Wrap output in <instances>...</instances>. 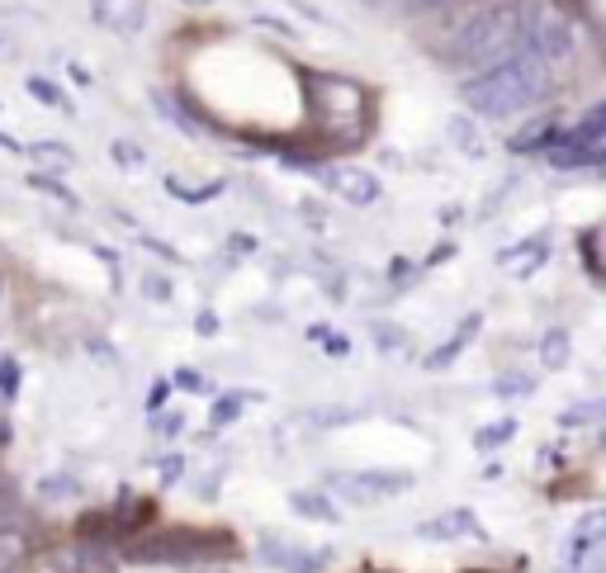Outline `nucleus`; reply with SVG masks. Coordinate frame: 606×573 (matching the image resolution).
<instances>
[{"mask_svg":"<svg viewBox=\"0 0 606 573\" xmlns=\"http://www.w3.org/2000/svg\"><path fill=\"white\" fill-rule=\"evenodd\" d=\"M545 157L559 171H602V148H583V142H568L564 133L555 138V148H545Z\"/></svg>","mask_w":606,"mask_h":573,"instance_id":"9","label":"nucleus"},{"mask_svg":"<svg viewBox=\"0 0 606 573\" xmlns=\"http://www.w3.org/2000/svg\"><path fill=\"white\" fill-rule=\"evenodd\" d=\"M238 413H242V393H233V399H219V403H213V426L238 422Z\"/></svg>","mask_w":606,"mask_h":573,"instance_id":"21","label":"nucleus"},{"mask_svg":"<svg viewBox=\"0 0 606 573\" xmlns=\"http://www.w3.org/2000/svg\"><path fill=\"white\" fill-rule=\"evenodd\" d=\"M290 503H294V512H303V516H317V522H336V507L327 503V497H317V493H294Z\"/></svg>","mask_w":606,"mask_h":573,"instance_id":"16","label":"nucleus"},{"mask_svg":"<svg viewBox=\"0 0 606 573\" xmlns=\"http://www.w3.org/2000/svg\"><path fill=\"white\" fill-rule=\"evenodd\" d=\"M549 91H555V67H549L541 52L522 48V52H512L507 62L469 77L459 86V100H465L478 119H516V114L536 110Z\"/></svg>","mask_w":606,"mask_h":573,"instance_id":"1","label":"nucleus"},{"mask_svg":"<svg viewBox=\"0 0 606 573\" xmlns=\"http://www.w3.org/2000/svg\"><path fill=\"white\" fill-rule=\"evenodd\" d=\"M564 138L568 142H583V148H602V104H593V110H587Z\"/></svg>","mask_w":606,"mask_h":573,"instance_id":"14","label":"nucleus"},{"mask_svg":"<svg viewBox=\"0 0 606 573\" xmlns=\"http://www.w3.org/2000/svg\"><path fill=\"white\" fill-rule=\"evenodd\" d=\"M474 573H478V569H474Z\"/></svg>","mask_w":606,"mask_h":573,"instance_id":"31","label":"nucleus"},{"mask_svg":"<svg viewBox=\"0 0 606 573\" xmlns=\"http://www.w3.org/2000/svg\"><path fill=\"white\" fill-rule=\"evenodd\" d=\"M0 148H6V152H24V148H20V142H14L10 133H0Z\"/></svg>","mask_w":606,"mask_h":573,"instance_id":"28","label":"nucleus"},{"mask_svg":"<svg viewBox=\"0 0 606 573\" xmlns=\"http://www.w3.org/2000/svg\"><path fill=\"white\" fill-rule=\"evenodd\" d=\"M583 261H587V275H593V280H602V232L597 228H587L583 232Z\"/></svg>","mask_w":606,"mask_h":573,"instance_id":"18","label":"nucleus"},{"mask_svg":"<svg viewBox=\"0 0 606 573\" xmlns=\"http://www.w3.org/2000/svg\"><path fill=\"white\" fill-rule=\"evenodd\" d=\"M133 564H204V560H238L233 531H194V526H166L156 535H142L129 545Z\"/></svg>","mask_w":606,"mask_h":573,"instance_id":"4","label":"nucleus"},{"mask_svg":"<svg viewBox=\"0 0 606 573\" xmlns=\"http://www.w3.org/2000/svg\"><path fill=\"white\" fill-rule=\"evenodd\" d=\"M29 554V531L14 503H0V573H14Z\"/></svg>","mask_w":606,"mask_h":573,"instance_id":"7","label":"nucleus"},{"mask_svg":"<svg viewBox=\"0 0 606 573\" xmlns=\"http://www.w3.org/2000/svg\"><path fill=\"white\" fill-rule=\"evenodd\" d=\"M309 96V129L323 148H361L374 129V100L361 81L332 77V71H303Z\"/></svg>","mask_w":606,"mask_h":573,"instance_id":"2","label":"nucleus"},{"mask_svg":"<svg viewBox=\"0 0 606 573\" xmlns=\"http://www.w3.org/2000/svg\"><path fill=\"white\" fill-rule=\"evenodd\" d=\"M512 432H516V422H497V426H484L474 441H478V451H497L503 441H512Z\"/></svg>","mask_w":606,"mask_h":573,"instance_id":"20","label":"nucleus"},{"mask_svg":"<svg viewBox=\"0 0 606 573\" xmlns=\"http://www.w3.org/2000/svg\"><path fill=\"white\" fill-rule=\"evenodd\" d=\"M422 535L426 541H451V535H484V531H478V522L469 512H445V516H436V522H426Z\"/></svg>","mask_w":606,"mask_h":573,"instance_id":"12","label":"nucleus"},{"mask_svg":"<svg viewBox=\"0 0 606 573\" xmlns=\"http://www.w3.org/2000/svg\"><path fill=\"white\" fill-rule=\"evenodd\" d=\"M522 48L541 52V58L555 67V62H568L578 52V33H574V24H568V20H559V14H536V20L526 24Z\"/></svg>","mask_w":606,"mask_h":573,"instance_id":"5","label":"nucleus"},{"mask_svg":"<svg viewBox=\"0 0 606 573\" xmlns=\"http://www.w3.org/2000/svg\"><path fill=\"white\" fill-rule=\"evenodd\" d=\"M29 96L33 100H43V104H52V110H62V114H71V104H67V96L52 86L48 77H29Z\"/></svg>","mask_w":606,"mask_h":573,"instance_id":"17","label":"nucleus"},{"mask_svg":"<svg viewBox=\"0 0 606 573\" xmlns=\"http://www.w3.org/2000/svg\"><path fill=\"white\" fill-rule=\"evenodd\" d=\"M0 389H6V399H14V389H20V365L10 355H0Z\"/></svg>","mask_w":606,"mask_h":573,"instance_id":"22","label":"nucleus"},{"mask_svg":"<svg viewBox=\"0 0 606 573\" xmlns=\"http://www.w3.org/2000/svg\"><path fill=\"white\" fill-rule=\"evenodd\" d=\"M564 361H568V332L564 328H549L541 336V365L545 370H564Z\"/></svg>","mask_w":606,"mask_h":573,"instance_id":"13","label":"nucleus"},{"mask_svg":"<svg viewBox=\"0 0 606 573\" xmlns=\"http://www.w3.org/2000/svg\"><path fill=\"white\" fill-rule=\"evenodd\" d=\"M95 20L114 33H138L148 20V0H95Z\"/></svg>","mask_w":606,"mask_h":573,"instance_id":"8","label":"nucleus"},{"mask_svg":"<svg viewBox=\"0 0 606 573\" xmlns=\"http://www.w3.org/2000/svg\"><path fill=\"white\" fill-rule=\"evenodd\" d=\"M522 39H526V14L516 6H478L469 10L465 20L455 24L451 33V62L455 67H478L488 71L497 62H507L512 52H522Z\"/></svg>","mask_w":606,"mask_h":573,"instance_id":"3","label":"nucleus"},{"mask_svg":"<svg viewBox=\"0 0 606 573\" xmlns=\"http://www.w3.org/2000/svg\"><path fill=\"white\" fill-rule=\"evenodd\" d=\"M142 290H148V299L166 303V299H171V280H162V275H148V280H142Z\"/></svg>","mask_w":606,"mask_h":573,"instance_id":"23","label":"nucleus"},{"mask_svg":"<svg viewBox=\"0 0 606 573\" xmlns=\"http://www.w3.org/2000/svg\"><path fill=\"white\" fill-rule=\"evenodd\" d=\"M422 6H451V0H422Z\"/></svg>","mask_w":606,"mask_h":573,"instance_id":"30","label":"nucleus"},{"mask_svg":"<svg viewBox=\"0 0 606 573\" xmlns=\"http://www.w3.org/2000/svg\"><path fill=\"white\" fill-rule=\"evenodd\" d=\"M166 393H171V384H152V393H148V408H152V418H156V413H162Z\"/></svg>","mask_w":606,"mask_h":573,"instance_id":"24","label":"nucleus"},{"mask_svg":"<svg viewBox=\"0 0 606 573\" xmlns=\"http://www.w3.org/2000/svg\"><path fill=\"white\" fill-rule=\"evenodd\" d=\"M531 389V380H497V393H522Z\"/></svg>","mask_w":606,"mask_h":573,"instance_id":"26","label":"nucleus"},{"mask_svg":"<svg viewBox=\"0 0 606 573\" xmlns=\"http://www.w3.org/2000/svg\"><path fill=\"white\" fill-rule=\"evenodd\" d=\"M181 6H194V10H204V6H213V0H181Z\"/></svg>","mask_w":606,"mask_h":573,"instance_id":"29","label":"nucleus"},{"mask_svg":"<svg viewBox=\"0 0 606 573\" xmlns=\"http://www.w3.org/2000/svg\"><path fill=\"white\" fill-rule=\"evenodd\" d=\"M175 384H181V389H194V393L204 389V380H200V374H194V370H181V374H175Z\"/></svg>","mask_w":606,"mask_h":573,"instance_id":"25","label":"nucleus"},{"mask_svg":"<svg viewBox=\"0 0 606 573\" xmlns=\"http://www.w3.org/2000/svg\"><path fill=\"white\" fill-rule=\"evenodd\" d=\"M29 185H33V190H43V194H52V200H62V204H77V194H71V190L58 181V175H48V171H39Z\"/></svg>","mask_w":606,"mask_h":573,"instance_id":"19","label":"nucleus"},{"mask_svg":"<svg viewBox=\"0 0 606 573\" xmlns=\"http://www.w3.org/2000/svg\"><path fill=\"white\" fill-rule=\"evenodd\" d=\"M407 474H336L332 479V489L336 493H346L351 503H380V497H394V493H407Z\"/></svg>","mask_w":606,"mask_h":573,"instance_id":"6","label":"nucleus"},{"mask_svg":"<svg viewBox=\"0 0 606 573\" xmlns=\"http://www.w3.org/2000/svg\"><path fill=\"white\" fill-rule=\"evenodd\" d=\"M200 332L213 336V332H219V318H213V313H200Z\"/></svg>","mask_w":606,"mask_h":573,"instance_id":"27","label":"nucleus"},{"mask_svg":"<svg viewBox=\"0 0 606 573\" xmlns=\"http://www.w3.org/2000/svg\"><path fill=\"white\" fill-rule=\"evenodd\" d=\"M478 328H484V313H469V318H465V328H459V332L451 336V342H445V346H436L432 355H426V370H445V365H451L455 355H459V351H465V346L474 342V332H478Z\"/></svg>","mask_w":606,"mask_h":573,"instance_id":"11","label":"nucleus"},{"mask_svg":"<svg viewBox=\"0 0 606 573\" xmlns=\"http://www.w3.org/2000/svg\"><path fill=\"white\" fill-rule=\"evenodd\" d=\"M327 181H332V190H336V194H342V200H346V204H374V200H380V181H374V175H370V171H355V167H342V171H332V175H327Z\"/></svg>","mask_w":606,"mask_h":573,"instance_id":"10","label":"nucleus"},{"mask_svg":"<svg viewBox=\"0 0 606 573\" xmlns=\"http://www.w3.org/2000/svg\"><path fill=\"white\" fill-rule=\"evenodd\" d=\"M555 138H559L555 123H536V129H526L512 142V152H545V148H555Z\"/></svg>","mask_w":606,"mask_h":573,"instance_id":"15","label":"nucleus"}]
</instances>
